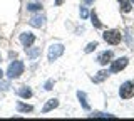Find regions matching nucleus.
Here are the masks:
<instances>
[{
	"instance_id": "obj_1",
	"label": "nucleus",
	"mask_w": 134,
	"mask_h": 121,
	"mask_svg": "<svg viewBox=\"0 0 134 121\" xmlns=\"http://www.w3.org/2000/svg\"><path fill=\"white\" fill-rule=\"evenodd\" d=\"M20 74H24V62L14 61L7 69V76H8V79H17V77H20Z\"/></svg>"
},
{
	"instance_id": "obj_2",
	"label": "nucleus",
	"mask_w": 134,
	"mask_h": 121,
	"mask_svg": "<svg viewBox=\"0 0 134 121\" xmlns=\"http://www.w3.org/2000/svg\"><path fill=\"white\" fill-rule=\"evenodd\" d=\"M119 96L122 99H131L134 96V81H126L119 87Z\"/></svg>"
},
{
	"instance_id": "obj_3",
	"label": "nucleus",
	"mask_w": 134,
	"mask_h": 121,
	"mask_svg": "<svg viewBox=\"0 0 134 121\" xmlns=\"http://www.w3.org/2000/svg\"><path fill=\"white\" fill-rule=\"evenodd\" d=\"M64 44H52L49 47V54H47V57H49V61L50 62H54L55 59H59V57L64 54Z\"/></svg>"
},
{
	"instance_id": "obj_4",
	"label": "nucleus",
	"mask_w": 134,
	"mask_h": 121,
	"mask_svg": "<svg viewBox=\"0 0 134 121\" xmlns=\"http://www.w3.org/2000/svg\"><path fill=\"white\" fill-rule=\"evenodd\" d=\"M102 37H104V40H106L107 44H111V45H117L121 42V39H122L121 32H117V30H106L102 34Z\"/></svg>"
},
{
	"instance_id": "obj_5",
	"label": "nucleus",
	"mask_w": 134,
	"mask_h": 121,
	"mask_svg": "<svg viewBox=\"0 0 134 121\" xmlns=\"http://www.w3.org/2000/svg\"><path fill=\"white\" fill-rule=\"evenodd\" d=\"M127 62H129L127 57H119V59H116V61H111L109 74H116V72H119V71H122L126 66H127Z\"/></svg>"
},
{
	"instance_id": "obj_6",
	"label": "nucleus",
	"mask_w": 134,
	"mask_h": 121,
	"mask_svg": "<svg viewBox=\"0 0 134 121\" xmlns=\"http://www.w3.org/2000/svg\"><path fill=\"white\" fill-rule=\"evenodd\" d=\"M20 42L24 47H32V44L35 42V35L32 32H24V34H20Z\"/></svg>"
},
{
	"instance_id": "obj_7",
	"label": "nucleus",
	"mask_w": 134,
	"mask_h": 121,
	"mask_svg": "<svg viewBox=\"0 0 134 121\" xmlns=\"http://www.w3.org/2000/svg\"><path fill=\"white\" fill-rule=\"evenodd\" d=\"M44 24H45V15H42V14L34 15V17H30V20H29V25L37 27V29L44 27Z\"/></svg>"
},
{
	"instance_id": "obj_8",
	"label": "nucleus",
	"mask_w": 134,
	"mask_h": 121,
	"mask_svg": "<svg viewBox=\"0 0 134 121\" xmlns=\"http://www.w3.org/2000/svg\"><path fill=\"white\" fill-rule=\"evenodd\" d=\"M111 59H112V51H104V52L97 57V62H99L100 66H106L107 62H111Z\"/></svg>"
},
{
	"instance_id": "obj_9",
	"label": "nucleus",
	"mask_w": 134,
	"mask_h": 121,
	"mask_svg": "<svg viewBox=\"0 0 134 121\" xmlns=\"http://www.w3.org/2000/svg\"><path fill=\"white\" fill-rule=\"evenodd\" d=\"M107 76H109V71H99L96 76H92L91 79H92V82H96V84H99V82H102V81H106L107 79Z\"/></svg>"
},
{
	"instance_id": "obj_10",
	"label": "nucleus",
	"mask_w": 134,
	"mask_h": 121,
	"mask_svg": "<svg viewBox=\"0 0 134 121\" xmlns=\"http://www.w3.org/2000/svg\"><path fill=\"white\" fill-rule=\"evenodd\" d=\"M77 98H79V101H81V104H82L84 109L89 111L91 106H89V103H87V96H86V93H84V91H77Z\"/></svg>"
},
{
	"instance_id": "obj_11",
	"label": "nucleus",
	"mask_w": 134,
	"mask_h": 121,
	"mask_svg": "<svg viewBox=\"0 0 134 121\" xmlns=\"http://www.w3.org/2000/svg\"><path fill=\"white\" fill-rule=\"evenodd\" d=\"M25 52H27V57L29 59H37V57L40 56V47H25Z\"/></svg>"
},
{
	"instance_id": "obj_12",
	"label": "nucleus",
	"mask_w": 134,
	"mask_h": 121,
	"mask_svg": "<svg viewBox=\"0 0 134 121\" xmlns=\"http://www.w3.org/2000/svg\"><path fill=\"white\" fill-rule=\"evenodd\" d=\"M57 106H59V101H57V99H49L47 104H45V106L42 108V113H49V111L55 109Z\"/></svg>"
},
{
	"instance_id": "obj_13",
	"label": "nucleus",
	"mask_w": 134,
	"mask_h": 121,
	"mask_svg": "<svg viewBox=\"0 0 134 121\" xmlns=\"http://www.w3.org/2000/svg\"><path fill=\"white\" fill-rule=\"evenodd\" d=\"M17 93H19V96H20V98H24V99H29V98H32V89H30V87H27V86L20 87V89L17 91Z\"/></svg>"
},
{
	"instance_id": "obj_14",
	"label": "nucleus",
	"mask_w": 134,
	"mask_h": 121,
	"mask_svg": "<svg viewBox=\"0 0 134 121\" xmlns=\"http://www.w3.org/2000/svg\"><path fill=\"white\" fill-rule=\"evenodd\" d=\"M119 5H121V10H122L124 14L131 12V9H132V3L129 2V0H119Z\"/></svg>"
},
{
	"instance_id": "obj_15",
	"label": "nucleus",
	"mask_w": 134,
	"mask_h": 121,
	"mask_svg": "<svg viewBox=\"0 0 134 121\" xmlns=\"http://www.w3.org/2000/svg\"><path fill=\"white\" fill-rule=\"evenodd\" d=\"M17 111H20V113H30L34 111V108L30 106V104H24V103H17Z\"/></svg>"
},
{
	"instance_id": "obj_16",
	"label": "nucleus",
	"mask_w": 134,
	"mask_h": 121,
	"mask_svg": "<svg viewBox=\"0 0 134 121\" xmlns=\"http://www.w3.org/2000/svg\"><path fill=\"white\" fill-rule=\"evenodd\" d=\"M89 17H91V22H92V25H94L96 29H100V27H102V24H100V20L97 19L96 12H91V14H89Z\"/></svg>"
},
{
	"instance_id": "obj_17",
	"label": "nucleus",
	"mask_w": 134,
	"mask_h": 121,
	"mask_svg": "<svg viewBox=\"0 0 134 121\" xmlns=\"http://www.w3.org/2000/svg\"><path fill=\"white\" fill-rule=\"evenodd\" d=\"M42 9V5L40 3H37V2H32V3H29L27 5V10L29 12H37V10H40Z\"/></svg>"
},
{
	"instance_id": "obj_18",
	"label": "nucleus",
	"mask_w": 134,
	"mask_h": 121,
	"mask_svg": "<svg viewBox=\"0 0 134 121\" xmlns=\"http://www.w3.org/2000/svg\"><path fill=\"white\" fill-rule=\"evenodd\" d=\"M92 118H114V114H109V113H92Z\"/></svg>"
},
{
	"instance_id": "obj_19",
	"label": "nucleus",
	"mask_w": 134,
	"mask_h": 121,
	"mask_svg": "<svg viewBox=\"0 0 134 121\" xmlns=\"http://www.w3.org/2000/svg\"><path fill=\"white\" fill-rule=\"evenodd\" d=\"M96 47H97V42H91V44H87V47L84 49V51L89 54V52H92V51H96Z\"/></svg>"
},
{
	"instance_id": "obj_20",
	"label": "nucleus",
	"mask_w": 134,
	"mask_h": 121,
	"mask_svg": "<svg viewBox=\"0 0 134 121\" xmlns=\"http://www.w3.org/2000/svg\"><path fill=\"white\" fill-rule=\"evenodd\" d=\"M54 84H55V82H54V79H49V81L44 84V89H45V91H50V89L54 87Z\"/></svg>"
},
{
	"instance_id": "obj_21",
	"label": "nucleus",
	"mask_w": 134,
	"mask_h": 121,
	"mask_svg": "<svg viewBox=\"0 0 134 121\" xmlns=\"http://www.w3.org/2000/svg\"><path fill=\"white\" fill-rule=\"evenodd\" d=\"M8 87H10V82H8V81H2V79H0V89H2V91H7Z\"/></svg>"
},
{
	"instance_id": "obj_22",
	"label": "nucleus",
	"mask_w": 134,
	"mask_h": 121,
	"mask_svg": "<svg viewBox=\"0 0 134 121\" xmlns=\"http://www.w3.org/2000/svg\"><path fill=\"white\" fill-rule=\"evenodd\" d=\"M79 12H81V17L82 19H87V17H89V10H87L86 7H81V10H79Z\"/></svg>"
},
{
	"instance_id": "obj_23",
	"label": "nucleus",
	"mask_w": 134,
	"mask_h": 121,
	"mask_svg": "<svg viewBox=\"0 0 134 121\" xmlns=\"http://www.w3.org/2000/svg\"><path fill=\"white\" fill-rule=\"evenodd\" d=\"M62 3H64V0H55V5H57V7L62 5Z\"/></svg>"
},
{
	"instance_id": "obj_24",
	"label": "nucleus",
	"mask_w": 134,
	"mask_h": 121,
	"mask_svg": "<svg viewBox=\"0 0 134 121\" xmlns=\"http://www.w3.org/2000/svg\"><path fill=\"white\" fill-rule=\"evenodd\" d=\"M84 2H86V3H87V5H91V3H94V2H96V0H84Z\"/></svg>"
},
{
	"instance_id": "obj_25",
	"label": "nucleus",
	"mask_w": 134,
	"mask_h": 121,
	"mask_svg": "<svg viewBox=\"0 0 134 121\" xmlns=\"http://www.w3.org/2000/svg\"><path fill=\"white\" fill-rule=\"evenodd\" d=\"M2 76H3V72H2V69H0V79H2Z\"/></svg>"
},
{
	"instance_id": "obj_26",
	"label": "nucleus",
	"mask_w": 134,
	"mask_h": 121,
	"mask_svg": "<svg viewBox=\"0 0 134 121\" xmlns=\"http://www.w3.org/2000/svg\"><path fill=\"white\" fill-rule=\"evenodd\" d=\"M132 2H134V0H132Z\"/></svg>"
}]
</instances>
